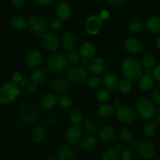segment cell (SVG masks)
I'll return each instance as SVG.
<instances>
[{"mask_svg": "<svg viewBox=\"0 0 160 160\" xmlns=\"http://www.w3.org/2000/svg\"><path fill=\"white\" fill-rule=\"evenodd\" d=\"M137 109L142 118L145 120L152 119L156 114V109L153 103L146 97H141L137 101Z\"/></svg>", "mask_w": 160, "mask_h": 160, "instance_id": "obj_5", "label": "cell"}, {"mask_svg": "<svg viewBox=\"0 0 160 160\" xmlns=\"http://www.w3.org/2000/svg\"><path fill=\"white\" fill-rule=\"evenodd\" d=\"M62 47L67 52H70L76 48L77 38L76 36L71 32H67L63 34L62 38Z\"/></svg>", "mask_w": 160, "mask_h": 160, "instance_id": "obj_21", "label": "cell"}, {"mask_svg": "<svg viewBox=\"0 0 160 160\" xmlns=\"http://www.w3.org/2000/svg\"><path fill=\"white\" fill-rule=\"evenodd\" d=\"M124 1L125 0H108V2L112 6H115V7H119V6H122V4L124 2Z\"/></svg>", "mask_w": 160, "mask_h": 160, "instance_id": "obj_50", "label": "cell"}, {"mask_svg": "<svg viewBox=\"0 0 160 160\" xmlns=\"http://www.w3.org/2000/svg\"><path fill=\"white\" fill-rule=\"evenodd\" d=\"M41 38H42L43 46L48 51L54 52L59 48V41L58 38L52 33L43 34Z\"/></svg>", "mask_w": 160, "mask_h": 160, "instance_id": "obj_11", "label": "cell"}, {"mask_svg": "<svg viewBox=\"0 0 160 160\" xmlns=\"http://www.w3.org/2000/svg\"><path fill=\"white\" fill-rule=\"evenodd\" d=\"M113 105L115 106V107H117V109L122 106V102L120 99H115L113 101Z\"/></svg>", "mask_w": 160, "mask_h": 160, "instance_id": "obj_54", "label": "cell"}, {"mask_svg": "<svg viewBox=\"0 0 160 160\" xmlns=\"http://www.w3.org/2000/svg\"><path fill=\"white\" fill-rule=\"evenodd\" d=\"M103 20L98 15H92L88 17L84 24L86 32L90 35H96L102 28Z\"/></svg>", "mask_w": 160, "mask_h": 160, "instance_id": "obj_7", "label": "cell"}, {"mask_svg": "<svg viewBox=\"0 0 160 160\" xmlns=\"http://www.w3.org/2000/svg\"><path fill=\"white\" fill-rule=\"evenodd\" d=\"M19 117L25 124L33 125L38 120L39 113L34 105L31 103H26L20 108Z\"/></svg>", "mask_w": 160, "mask_h": 160, "instance_id": "obj_3", "label": "cell"}, {"mask_svg": "<svg viewBox=\"0 0 160 160\" xmlns=\"http://www.w3.org/2000/svg\"><path fill=\"white\" fill-rule=\"evenodd\" d=\"M23 79V77L18 72H15V73H12V77H11V81L16 83V84H18L21 81V80Z\"/></svg>", "mask_w": 160, "mask_h": 160, "instance_id": "obj_46", "label": "cell"}, {"mask_svg": "<svg viewBox=\"0 0 160 160\" xmlns=\"http://www.w3.org/2000/svg\"><path fill=\"white\" fill-rule=\"evenodd\" d=\"M28 27L30 30L39 34V33H43L48 29V20L45 17L42 15H34L28 20Z\"/></svg>", "mask_w": 160, "mask_h": 160, "instance_id": "obj_6", "label": "cell"}, {"mask_svg": "<svg viewBox=\"0 0 160 160\" xmlns=\"http://www.w3.org/2000/svg\"><path fill=\"white\" fill-rule=\"evenodd\" d=\"M34 1L40 6H42V7H48V6H51L53 0H34Z\"/></svg>", "mask_w": 160, "mask_h": 160, "instance_id": "obj_47", "label": "cell"}, {"mask_svg": "<svg viewBox=\"0 0 160 160\" xmlns=\"http://www.w3.org/2000/svg\"><path fill=\"white\" fill-rule=\"evenodd\" d=\"M151 1H159V0H151Z\"/></svg>", "mask_w": 160, "mask_h": 160, "instance_id": "obj_62", "label": "cell"}, {"mask_svg": "<svg viewBox=\"0 0 160 160\" xmlns=\"http://www.w3.org/2000/svg\"><path fill=\"white\" fill-rule=\"evenodd\" d=\"M10 2L15 7L20 8L24 6L25 2H26V0H10Z\"/></svg>", "mask_w": 160, "mask_h": 160, "instance_id": "obj_48", "label": "cell"}, {"mask_svg": "<svg viewBox=\"0 0 160 160\" xmlns=\"http://www.w3.org/2000/svg\"><path fill=\"white\" fill-rule=\"evenodd\" d=\"M156 47H157L158 49L160 50V36H159V37H158L157 38H156Z\"/></svg>", "mask_w": 160, "mask_h": 160, "instance_id": "obj_56", "label": "cell"}, {"mask_svg": "<svg viewBox=\"0 0 160 160\" xmlns=\"http://www.w3.org/2000/svg\"><path fill=\"white\" fill-rule=\"evenodd\" d=\"M47 78L46 72L42 69H37L34 70L31 75V81L32 83L38 84H41L45 82Z\"/></svg>", "mask_w": 160, "mask_h": 160, "instance_id": "obj_27", "label": "cell"}, {"mask_svg": "<svg viewBox=\"0 0 160 160\" xmlns=\"http://www.w3.org/2000/svg\"><path fill=\"white\" fill-rule=\"evenodd\" d=\"M56 12L58 18L62 20V21H65L69 20L71 17L72 8L67 2L62 1L57 4Z\"/></svg>", "mask_w": 160, "mask_h": 160, "instance_id": "obj_13", "label": "cell"}, {"mask_svg": "<svg viewBox=\"0 0 160 160\" xmlns=\"http://www.w3.org/2000/svg\"><path fill=\"white\" fill-rule=\"evenodd\" d=\"M115 148L117 150V151L120 152H121L122 150L123 149V146H122L121 145H116V146H115Z\"/></svg>", "mask_w": 160, "mask_h": 160, "instance_id": "obj_57", "label": "cell"}, {"mask_svg": "<svg viewBox=\"0 0 160 160\" xmlns=\"http://www.w3.org/2000/svg\"><path fill=\"white\" fill-rule=\"evenodd\" d=\"M152 98L154 103L158 106H160V86H158L153 90L152 93Z\"/></svg>", "mask_w": 160, "mask_h": 160, "instance_id": "obj_44", "label": "cell"}, {"mask_svg": "<svg viewBox=\"0 0 160 160\" xmlns=\"http://www.w3.org/2000/svg\"><path fill=\"white\" fill-rule=\"evenodd\" d=\"M106 69V62L101 57H95L91 60L88 65V70L93 75H100Z\"/></svg>", "mask_w": 160, "mask_h": 160, "instance_id": "obj_16", "label": "cell"}, {"mask_svg": "<svg viewBox=\"0 0 160 160\" xmlns=\"http://www.w3.org/2000/svg\"><path fill=\"white\" fill-rule=\"evenodd\" d=\"M68 118L70 121L73 123V125H78L82 122L83 117L82 114L78 109H72L70 112H69Z\"/></svg>", "mask_w": 160, "mask_h": 160, "instance_id": "obj_34", "label": "cell"}, {"mask_svg": "<svg viewBox=\"0 0 160 160\" xmlns=\"http://www.w3.org/2000/svg\"><path fill=\"white\" fill-rule=\"evenodd\" d=\"M117 118L120 123H130L136 118V112L130 106H123L118 108L116 112Z\"/></svg>", "mask_w": 160, "mask_h": 160, "instance_id": "obj_10", "label": "cell"}, {"mask_svg": "<svg viewBox=\"0 0 160 160\" xmlns=\"http://www.w3.org/2000/svg\"><path fill=\"white\" fill-rule=\"evenodd\" d=\"M88 72L84 68L81 67H72L68 69L67 76L68 80L75 84H80L85 81L88 78Z\"/></svg>", "mask_w": 160, "mask_h": 160, "instance_id": "obj_8", "label": "cell"}, {"mask_svg": "<svg viewBox=\"0 0 160 160\" xmlns=\"http://www.w3.org/2000/svg\"><path fill=\"white\" fill-rule=\"evenodd\" d=\"M67 59L62 53L56 52L52 54L47 60V65L51 71L56 73H62L67 65Z\"/></svg>", "mask_w": 160, "mask_h": 160, "instance_id": "obj_4", "label": "cell"}, {"mask_svg": "<svg viewBox=\"0 0 160 160\" xmlns=\"http://www.w3.org/2000/svg\"><path fill=\"white\" fill-rule=\"evenodd\" d=\"M51 88L58 93H65L70 90V84L62 78H54L51 81Z\"/></svg>", "mask_w": 160, "mask_h": 160, "instance_id": "obj_19", "label": "cell"}, {"mask_svg": "<svg viewBox=\"0 0 160 160\" xmlns=\"http://www.w3.org/2000/svg\"><path fill=\"white\" fill-rule=\"evenodd\" d=\"M29 84H30V83H29V81H28V79H26V78H23V79L21 80V81L19 83V86H20V88H25L28 87Z\"/></svg>", "mask_w": 160, "mask_h": 160, "instance_id": "obj_53", "label": "cell"}, {"mask_svg": "<svg viewBox=\"0 0 160 160\" xmlns=\"http://www.w3.org/2000/svg\"><path fill=\"white\" fill-rule=\"evenodd\" d=\"M156 122L158 123H160V109L156 112Z\"/></svg>", "mask_w": 160, "mask_h": 160, "instance_id": "obj_55", "label": "cell"}, {"mask_svg": "<svg viewBox=\"0 0 160 160\" xmlns=\"http://www.w3.org/2000/svg\"><path fill=\"white\" fill-rule=\"evenodd\" d=\"M138 152L140 155L141 157L145 159H151L154 157L155 147L151 142L148 140H142L138 142L137 148Z\"/></svg>", "mask_w": 160, "mask_h": 160, "instance_id": "obj_9", "label": "cell"}, {"mask_svg": "<svg viewBox=\"0 0 160 160\" xmlns=\"http://www.w3.org/2000/svg\"><path fill=\"white\" fill-rule=\"evenodd\" d=\"M46 160H56V159L53 157H50V158H48V159H47Z\"/></svg>", "mask_w": 160, "mask_h": 160, "instance_id": "obj_61", "label": "cell"}, {"mask_svg": "<svg viewBox=\"0 0 160 160\" xmlns=\"http://www.w3.org/2000/svg\"><path fill=\"white\" fill-rule=\"evenodd\" d=\"M82 132L78 125L70 126L66 132V138L70 145H76L81 141Z\"/></svg>", "mask_w": 160, "mask_h": 160, "instance_id": "obj_15", "label": "cell"}, {"mask_svg": "<svg viewBox=\"0 0 160 160\" xmlns=\"http://www.w3.org/2000/svg\"><path fill=\"white\" fill-rule=\"evenodd\" d=\"M123 47L128 52L135 54V53H138L139 52L142 51V48H143V43L140 39L137 38L130 37L124 41Z\"/></svg>", "mask_w": 160, "mask_h": 160, "instance_id": "obj_12", "label": "cell"}, {"mask_svg": "<svg viewBox=\"0 0 160 160\" xmlns=\"http://www.w3.org/2000/svg\"><path fill=\"white\" fill-rule=\"evenodd\" d=\"M57 156L59 160H75L76 152L71 147L65 145L58 149Z\"/></svg>", "mask_w": 160, "mask_h": 160, "instance_id": "obj_23", "label": "cell"}, {"mask_svg": "<svg viewBox=\"0 0 160 160\" xmlns=\"http://www.w3.org/2000/svg\"><path fill=\"white\" fill-rule=\"evenodd\" d=\"M81 63H82L83 65H86V64H87V59H83V60L81 61Z\"/></svg>", "mask_w": 160, "mask_h": 160, "instance_id": "obj_60", "label": "cell"}, {"mask_svg": "<svg viewBox=\"0 0 160 160\" xmlns=\"http://www.w3.org/2000/svg\"><path fill=\"white\" fill-rule=\"evenodd\" d=\"M121 70L123 75L130 80H134L140 78L143 72L142 65L132 58L123 59L121 63Z\"/></svg>", "mask_w": 160, "mask_h": 160, "instance_id": "obj_2", "label": "cell"}, {"mask_svg": "<svg viewBox=\"0 0 160 160\" xmlns=\"http://www.w3.org/2000/svg\"><path fill=\"white\" fill-rule=\"evenodd\" d=\"M27 88H28V91L29 93L33 94V93H34L36 91H37V89H38L37 84H34V83L31 82V83H30L29 85H28V87Z\"/></svg>", "mask_w": 160, "mask_h": 160, "instance_id": "obj_51", "label": "cell"}, {"mask_svg": "<svg viewBox=\"0 0 160 160\" xmlns=\"http://www.w3.org/2000/svg\"><path fill=\"white\" fill-rule=\"evenodd\" d=\"M145 28V23L140 19H133L128 23V29L132 33H140Z\"/></svg>", "mask_w": 160, "mask_h": 160, "instance_id": "obj_30", "label": "cell"}, {"mask_svg": "<svg viewBox=\"0 0 160 160\" xmlns=\"http://www.w3.org/2000/svg\"><path fill=\"white\" fill-rule=\"evenodd\" d=\"M116 134H117V131H116L115 128L112 125H106L102 127L98 132L99 139L105 143L112 142L115 139Z\"/></svg>", "mask_w": 160, "mask_h": 160, "instance_id": "obj_14", "label": "cell"}, {"mask_svg": "<svg viewBox=\"0 0 160 160\" xmlns=\"http://www.w3.org/2000/svg\"><path fill=\"white\" fill-rule=\"evenodd\" d=\"M144 134L146 137L152 138L156 134V126L155 123L152 122H147L145 125H144L143 128H142Z\"/></svg>", "mask_w": 160, "mask_h": 160, "instance_id": "obj_35", "label": "cell"}, {"mask_svg": "<svg viewBox=\"0 0 160 160\" xmlns=\"http://www.w3.org/2000/svg\"><path fill=\"white\" fill-rule=\"evenodd\" d=\"M152 74L153 78H154L156 81L160 82V65L156 66V67H155L154 70H153Z\"/></svg>", "mask_w": 160, "mask_h": 160, "instance_id": "obj_49", "label": "cell"}, {"mask_svg": "<svg viewBox=\"0 0 160 160\" xmlns=\"http://www.w3.org/2000/svg\"><path fill=\"white\" fill-rule=\"evenodd\" d=\"M97 144L96 138L94 136H87L81 142V147L84 151H90L93 149Z\"/></svg>", "mask_w": 160, "mask_h": 160, "instance_id": "obj_29", "label": "cell"}, {"mask_svg": "<svg viewBox=\"0 0 160 160\" xmlns=\"http://www.w3.org/2000/svg\"><path fill=\"white\" fill-rule=\"evenodd\" d=\"M20 86L18 84L8 81L0 87V104L6 105L12 102L20 96Z\"/></svg>", "mask_w": 160, "mask_h": 160, "instance_id": "obj_1", "label": "cell"}, {"mask_svg": "<svg viewBox=\"0 0 160 160\" xmlns=\"http://www.w3.org/2000/svg\"><path fill=\"white\" fill-rule=\"evenodd\" d=\"M102 81L97 76H93L88 81V85L91 89H97L100 87Z\"/></svg>", "mask_w": 160, "mask_h": 160, "instance_id": "obj_42", "label": "cell"}, {"mask_svg": "<svg viewBox=\"0 0 160 160\" xmlns=\"http://www.w3.org/2000/svg\"><path fill=\"white\" fill-rule=\"evenodd\" d=\"M84 127L86 131L89 133L95 132L96 130L98 129V124H97L96 121L92 118H88L84 121Z\"/></svg>", "mask_w": 160, "mask_h": 160, "instance_id": "obj_39", "label": "cell"}, {"mask_svg": "<svg viewBox=\"0 0 160 160\" xmlns=\"http://www.w3.org/2000/svg\"><path fill=\"white\" fill-rule=\"evenodd\" d=\"M156 58L152 54H145L142 58V65L146 69H152L156 65Z\"/></svg>", "mask_w": 160, "mask_h": 160, "instance_id": "obj_36", "label": "cell"}, {"mask_svg": "<svg viewBox=\"0 0 160 160\" xmlns=\"http://www.w3.org/2000/svg\"><path fill=\"white\" fill-rule=\"evenodd\" d=\"M98 113L100 117L103 119L110 118L114 113V109L109 104H103L98 108Z\"/></svg>", "mask_w": 160, "mask_h": 160, "instance_id": "obj_31", "label": "cell"}, {"mask_svg": "<svg viewBox=\"0 0 160 160\" xmlns=\"http://www.w3.org/2000/svg\"><path fill=\"white\" fill-rule=\"evenodd\" d=\"M159 141H160V137H159Z\"/></svg>", "mask_w": 160, "mask_h": 160, "instance_id": "obj_64", "label": "cell"}, {"mask_svg": "<svg viewBox=\"0 0 160 160\" xmlns=\"http://www.w3.org/2000/svg\"><path fill=\"white\" fill-rule=\"evenodd\" d=\"M46 130L43 127H35L31 132V139L34 143H42L46 138Z\"/></svg>", "mask_w": 160, "mask_h": 160, "instance_id": "obj_24", "label": "cell"}, {"mask_svg": "<svg viewBox=\"0 0 160 160\" xmlns=\"http://www.w3.org/2000/svg\"><path fill=\"white\" fill-rule=\"evenodd\" d=\"M146 28L151 32L160 34V17L153 16L149 17L146 22Z\"/></svg>", "mask_w": 160, "mask_h": 160, "instance_id": "obj_25", "label": "cell"}, {"mask_svg": "<svg viewBox=\"0 0 160 160\" xmlns=\"http://www.w3.org/2000/svg\"><path fill=\"white\" fill-rule=\"evenodd\" d=\"M59 103L62 107L70 108L73 104V99L71 97L67 94H62L59 98Z\"/></svg>", "mask_w": 160, "mask_h": 160, "instance_id": "obj_40", "label": "cell"}, {"mask_svg": "<svg viewBox=\"0 0 160 160\" xmlns=\"http://www.w3.org/2000/svg\"><path fill=\"white\" fill-rule=\"evenodd\" d=\"M95 53V46L92 42H85L81 45L80 48V55L84 59H89L94 56Z\"/></svg>", "mask_w": 160, "mask_h": 160, "instance_id": "obj_22", "label": "cell"}, {"mask_svg": "<svg viewBox=\"0 0 160 160\" xmlns=\"http://www.w3.org/2000/svg\"><path fill=\"white\" fill-rule=\"evenodd\" d=\"M120 152L114 148H109L106 149L102 155L100 160H118L120 158Z\"/></svg>", "mask_w": 160, "mask_h": 160, "instance_id": "obj_32", "label": "cell"}, {"mask_svg": "<svg viewBox=\"0 0 160 160\" xmlns=\"http://www.w3.org/2000/svg\"><path fill=\"white\" fill-rule=\"evenodd\" d=\"M110 98V94L107 89H101L96 94V99L100 103L107 102Z\"/></svg>", "mask_w": 160, "mask_h": 160, "instance_id": "obj_38", "label": "cell"}, {"mask_svg": "<svg viewBox=\"0 0 160 160\" xmlns=\"http://www.w3.org/2000/svg\"><path fill=\"white\" fill-rule=\"evenodd\" d=\"M98 16H99V17L102 20H107V19L109 17V12H108L107 10H102L101 11V12H100Z\"/></svg>", "mask_w": 160, "mask_h": 160, "instance_id": "obj_52", "label": "cell"}, {"mask_svg": "<svg viewBox=\"0 0 160 160\" xmlns=\"http://www.w3.org/2000/svg\"><path fill=\"white\" fill-rule=\"evenodd\" d=\"M43 56L40 51L34 50L30 52L26 57V64L30 68H37L42 64Z\"/></svg>", "mask_w": 160, "mask_h": 160, "instance_id": "obj_17", "label": "cell"}, {"mask_svg": "<svg viewBox=\"0 0 160 160\" xmlns=\"http://www.w3.org/2000/svg\"><path fill=\"white\" fill-rule=\"evenodd\" d=\"M151 69H146V70H145V74H151Z\"/></svg>", "mask_w": 160, "mask_h": 160, "instance_id": "obj_59", "label": "cell"}, {"mask_svg": "<svg viewBox=\"0 0 160 160\" xmlns=\"http://www.w3.org/2000/svg\"><path fill=\"white\" fill-rule=\"evenodd\" d=\"M138 145V142H135V141H134V142H132V145H133V147H134V148H137Z\"/></svg>", "mask_w": 160, "mask_h": 160, "instance_id": "obj_58", "label": "cell"}, {"mask_svg": "<svg viewBox=\"0 0 160 160\" xmlns=\"http://www.w3.org/2000/svg\"><path fill=\"white\" fill-rule=\"evenodd\" d=\"M119 90L120 91V92L123 94H128L132 89V83H131V80L126 78V79H123L119 83Z\"/></svg>", "mask_w": 160, "mask_h": 160, "instance_id": "obj_37", "label": "cell"}, {"mask_svg": "<svg viewBox=\"0 0 160 160\" xmlns=\"http://www.w3.org/2000/svg\"><path fill=\"white\" fill-rule=\"evenodd\" d=\"M121 157L123 160H136L137 156H136L135 152L132 149L129 148H123L121 152Z\"/></svg>", "mask_w": 160, "mask_h": 160, "instance_id": "obj_41", "label": "cell"}, {"mask_svg": "<svg viewBox=\"0 0 160 160\" xmlns=\"http://www.w3.org/2000/svg\"><path fill=\"white\" fill-rule=\"evenodd\" d=\"M154 85V78L151 74H145L140 78L138 87L142 91H148Z\"/></svg>", "mask_w": 160, "mask_h": 160, "instance_id": "obj_26", "label": "cell"}, {"mask_svg": "<svg viewBox=\"0 0 160 160\" xmlns=\"http://www.w3.org/2000/svg\"><path fill=\"white\" fill-rule=\"evenodd\" d=\"M81 56L79 53L76 52H70L68 54L67 59L69 62L75 64V63H78V62H79L80 59H81Z\"/></svg>", "mask_w": 160, "mask_h": 160, "instance_id": "obj_43", "label": "cell"}, {"mask_svg": "<svg viewBox=\"0 0 160 160\" xmlns=\"http://www.w3.org/2000/svg\"><path fill=\"white\" fill-rule=\"evenodd\" d=\"M120 136L121 140L127 144L132 143L134 139H135V136H134V133L130 129H128V128L122 129L120 133Z\"/></svg>", "mask_w": 160, "mask_h": 160, "instance_id": "obj_33", "label": "cell"}, {"mask_svg": "<svg viewBox=\"0 0 160 160\" xmlns=\"http://www.w3.org/2000/svg\"><path fill=\"white\" fill-rule=\"evenodd\" d=\"M11 23H12V26L17 30L25 29L28 25L26 19L23 16L19 15V14L12 17V20H11Z\"/></svg>", "mask_w": 160, "mask_h": 160, "instance_id": "obj_28", "label": "cell"}, {"mask_svg": "<svg viewBox=\"0 0 160 160\" xmlns=\"http://www.w3.org/2000/svg\"><path fill=\"white\" fill-rule=\"evenodd\" d=\"M155 160H160V159H155Z\"/></svg>", "mask_w": 160, "mask_h": 160, "instance_id": "obj_63", "label": "cell"}, {"mask_svg": "<svg viewBox=\"0 0 160 160\" xmlns=\"http://www.w3.org/2000/svg\"><path fill=\"white\" fill-rule=\"evenodd\" d=\"M57 103V98L52 93H47L42 97L40 100V106L44 110H51Z\"/></svg>", "mask_w": 160, "mask_h": 160, "instance_id": "obj_18", "label": "cell"}, {"mask_svg": "<svg viewBox=\"0 0 160 160\" xmlns=\"http://www.w3.org/2000/svg\"><path fill=\"white\" fill-rule=\"evenodd\" d=\"M102 82L107 90H116L119 86L118 77L114 73H106L103 78Z\"/></svg>", "mask_w": 160, "mask_h": 160, "instance_id": "obj_20", "label": "cell"}, {"mask_svg": "<svg viewBox=\"0 0 160 160\" xmlns=\"http://www.w3.org/2000/svg\"><path fill=\"white\" fill-rule=\"evenodd\" d=\"M51 28L54 31H59L62 28V20L59 18L54 19L51 22Z\"/></svg>", "mask_w": 160, "mask_h": 160, "instance_id": "obj_45", "label": "cell"}]
</instances>
